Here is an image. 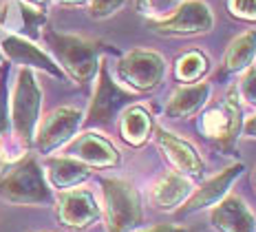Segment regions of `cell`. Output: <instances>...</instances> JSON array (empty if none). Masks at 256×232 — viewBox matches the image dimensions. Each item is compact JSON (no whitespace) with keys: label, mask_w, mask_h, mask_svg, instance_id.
<instances>
[{"label":"cell","mask_w":256,"mask_h":232,"mask_svg":"<svg viewBox=\"0 0 256 232\" xmlns=\"http://www.w3.org/2000/svg\"><path fill=\"white\" fill-rule=\"evenodd\" d=\"M2 51L7 53L14 62L26 64V67H38V69H42V71L56 75V78H62V71L53 64L51 58L46 56V53H42L38 47H34L31 42L22 40V38H18V36L4 38L2 40Z\"/></svg>","instance_id":"cell-14"},{"label":"cell","mask_w":256,"mask_h":232,"mask_svg":"<svg viewBox=\"0 0 256 232\" xmlns=\"http://www.w3.org/2000/svg\"><path fill=\"white\" fill-rule=\"evenodd\" d=\"M58 217L66 228H86L100 217V206L88 190H68L58 201Z\"/></svg>","instance_id":"cell-10"},{"label":"cell","mask_w":256,"mask_h":232,"mask_svg":"<svg viewBox=\"0 0 256 232\" xmlns=\"http://www.w3.org/2000/svg\"><path fill=\"white\" fill-rule=\"evenodd\" d=\"M42 20H44V16L40 12L26 7V5L18 3V0H9L2 9V16H0V23H2L4 29H12L26 36H36Z\"/></svg>","instance_id":"cell-18"},{"label":"cell","mask_w":256,"mask_h":232,"mask_svg":"<svg viewBox=\"0 0 256 232\" xmlns=\"http://www.w3.org/2000/svg\"><path fill=\"white\" fill-rule=\"evenodd\" d=\"M256 56V31H245L234 38L226 53V69L228 71H243Z\"/></svg>","instance_id":"cell-20"},{"label":"cell","mask_w":256,"mask_h":232,"mask_svg":"<svg viewBox=\"0 0 256 232\" xmlns=\"http://www.w3.org/2000/svg\"><path fill=\"white\" fill-rule=\"evenodd\" d=\"M150 128H152L150 115L142 106H132L122 117V135L132 146H140V144L146 142L148 135H150Z\"/></svg>","instance_id":"cell-21"},{"label":"cell","mask_w":256,"mask_h":232,"mask_svg":"<svg viewBox=\"0 0 256 232\" xmlns=\"http://www.w3.org/2000/svg\"><path fill=\"white\" fill-rule=\"evenodd\" d=\"M243 172V164H232L228 166L223 172H218L216 177H212L210 181H206L199 190L192 195L188 201L184 203L181 208V214H190V212H196V210H204L208 206H214L218 203L223 197L228 195L230 186L234 183V179H238Z\"/></svg>","instance_id":"cell-11"},{"label":"cell","mask_w":256,"mask_h":232,"mask_svg":"<svg viewBox=\"0 0 256 232\" xmlns=\"http://www.w3.org/2000/svg\"><path fill=\"white\" fill-rule=\"evenodd\" d=\"M254 181H256V172H254Z\"/></svg>","instance_id":"cell-31"},{"label":"cell","mask_w":256,"mask_h":232,"mask_svg":"<svg viewBox=\"0 0 256 232\" xmlns=\"http://www.w3.org/2000/svg\"><path fill=\"white\" fill-rule=\"evenodd\" d=\"M228 7L236 18L256 20V0H228Z\"/></svg>","instance_id":"cell-25"},{"label":"cell","mask_w":256,"mask_h":232,"mask_svg":"<svg viewBox=\"0 0 256 232\" xmlns=\"http://www.w3.org/2000/svg\"><path fill=\"white\" fill-rule=\"evenodd\" d=\"M46 172H49V179L56 188H76L78 183L88 179V168L71 157L49 159Z\"/></svg>","instance_id":"cell-19"},{"label":"cell","mask_w":256,"mask_h":232,"mask_svg":"<svg viewBox=\"0 0 256 232\" xmlns=\"http://www.w3.org/2000/svg\"><path fill=\"white\" fill-rule=\"evenodd\" d=\"M60 3H64V5H82V3H86V0H60Z\"/></svg>","instance_id":"cell-29"},{"label":"cell","mask_w":256,"mask_h":232,"mask_svg":"<svg viewBox=\"0 0 256 232\" xmlns=\"http://www.w3.org/2000/svg\"><path fill=\"white\" fill-rule=\"evenodd\" d=\"M124 3L126 0H90V9H93V16L104 18V16L115 14Z\"/></svg>","instance_id":"cell-26"},{"label":"cell","mask_w":256,"mask_h":232,"mask_svg":"<svg viewBox=\"0 0 256 232\" xmlns=\"http://www.w3.org/2000/svg\"><path fill=\"white\" fill-rule=\"evenodd\" d=\"M80 122H82V113L78 109H71V106H62V109H56L42 122L40 131H38V148L42 153H49V150L62 146L64 142L73 137V133L78 131Z\"/></svg>","instance_id":"cell-8"},{"label":"cell","mask_w":256,"mask_h":232,"mask_svg":"<svg viewBox=\"0 0 256 232\" xmlns=\"http://www.w3.org/2000/svg\"><path fill=\"white\" fill-rule=\"evenodd\" d=\"M71 153L76 155L78 159L86 161V164H93V166H115L117 161H120L117 148L95 133L82 135L71 146Z\"/></svg>","instance_id":"cell-15"},{"label":"cell","mask_w":256,"mask_h":232,"mask_svg":"<svg viewBox=\"0 0 256 232\" xmlns=\"http://www.w3.org/2000/svg\"><path fill=\"white\" fill-rule=\"evenodd\" d=\"M46 42L56 51L58 60L64 64L68 73L78 82H86L98 69V47L93 42L78 36H62V34H46Z\"/></svg>","instance_id":"cell-3"},{"label":"cell","mask_w":256,"mask_h":232,"mask_svg":"<svg viewBox=\"0 0 256 232\" xmlns=\"http://www.w3.org/2000/svg\"><path fill=\"white\" fill-rule=\"evenodd\" d=\"M128 102H130V93H126L124 89H120V86L108 78V71L102 67L98 91H95L93 104H90V111H88V122H95V124L110 122Z\"/></svg>","instance_id":"cell-9"},{"label":"cell","mask_w":256,"mask_h":232,"mask_svg":"<svg viewBox=\"0 0 256 232\" xmlns=\"http://www.w3.org/2000/svg\"><path fill=\"white\" fill-rule=\"evenodd\" d=\"M36 3H44V0H36Z\"/></svg>","instance_id":"cell-30"},{"label":"cell","mask_w":256,"mask_h":232,"mask_svg":"<svg viewBox=\"0 0 256 232\" xmlns=\"http://www.w3.org/2000/svg\"><path fill=\"white\" fill-rule=\"evenodd\" d=\"M210 98V84L196 82V84H184L170 95V102L166 106V113L170 117H188L196 113Z\"/></svg>","instance_id":"cell-17"},{"label":"cell","mask_w":256,"mask_h":232,"mask_svg":"<svg viewBox=\"0 0 256 232\" xmlns=\"http://www.w3.org/2000/svg\"><path fill=\"white\" fill-rule=\"evenodd\" d=\"M40 86L36 82L31 71H20L18 82H16L14 91V102H12V117L16 133L22 142H31L36 133V124H38L40 115Z\"/></svg>","instance_id":"cell-4"},{"label":"cell","mask_w":256,"mask_h":232,"mask_svg":"<svg viewBox=\"0 0 256 232\" xmlns=\"http://www.w3.org/2000/svg\"><path fill=\"white\" fill-rule=\"evenodd\" d=\"M150 197L159 210H174L190 197V183L179 172H166L152 186Z\"/></svg>","instance_id":"cell-16"},{"label":"cell","mask_w":256,"mask_h":232,"mask_svg":"<svg viewBox=\"0 0 256 232\" xmlns=\"http://www.w3.org/2000/svg\"><path fill=\"white\" fill-rule=\"evenodd\" d=\"M184 0H137V9L150 18H170Z\"/></svg>","instance_id":"cell-23"},{"label":"cell","mask_w":256,"mask_h":232,"mask_svg":"<svg viewBox=\"0 0 256 232\" xmlns=\"http://www.w3.org/2000/svg\"><path fill=\"white\" fill-rule=\"evenodd\" d=\"M214 25L212 12L206 3L199 0H190V3H181V7L170 18L157 25L162 34H174V36H190L201 34V31H210Z\"/></svg>","instance_id":"cell-7"},{"label":"cell","mask_w":256,"mask_h":232,"mask_svg":"<svg viewBox=\"0 0 256 232\" xmlns=\"http://www.w3.org/2000/svg\"><path fill=\"white\" fill-rule=\"evenodd\" d=\"M174 71H177V78L184 80V82H196L208 71V60L204 53L190 51L177 60V69Z\"/></svg>","instance_id":"cell-22"},{"label":"cell","mask_w":256,"mask_h":232,"mask_svg":"<svg viewBox=\"0 0 256 232\" xmlns=\"http://www.w3.org/2000/svg\"><path fill=\"white\" fill-rule=\"evenodd\" d=\"M104 199H106V219L108 232H130L142 223V201L137 190L124 179H104Z\"/></svg>","instance_id":"cell-1"},{"label":"cell","mask_w":256,"mask_h":232,"mask_svg":"<svg viewBox=\"0 0 256 232\" xmlns=\"http://www.w3.org/2000/svg\"><path fill=\"white\" fill-rule=\"evenodd\" d=\"M157 142H159V148L166 153V157L172 161V166L181 175L186 172V175H190V177H201V172H204V161H201L196 150L192 148L188 142H184V139H179L177 135H172L168 131H159Z\"/></svg>","instance_id":"cell-13"},{"label":"cell","mask_w":256,"mask_h":232,"mask_svg":"<svg viewBox=\"0 0 256 232\" xmlns=\"http://www.w3.org/2000/svg\"><path fill=\"white\" fill-rule=\"evenodd\" d=\"M243 133L248 135V137H252V139H256V115H252L248 122L243 124Z\"/></svg>","instance_id":"cell-27"},{"label":"cell","mask_w":256,"mask_h":232,"mask_svg":"<svg viewBox=\"0 0 256 232\" xmlns=\"http://www.w3.org/2000/svg\"><path fill=\"white\" fill-rule=\"evenodd\" d=\"M236 89L228 93L221 106H214L201 117V131L221 148H230L241 128V106H238Z\"/></svg>","instance_id":"cell-6"},{"label":"cell","mask_w":256,"mask_h":232,"mask_svg":"<svg viewBox=\"0 0 256 232\" xmlns=\"http://www.w3.org/2000/svg\"><path fill=\"white\" fill-rule=\"evenodd\" d=\"M238 98H241L248 106L256 109V67H248V71L241 78V84H238Z\"/></svg>","instance_id":"cell-24"},{"label":"cell","mask_w":256,"mask_h":232,"mask_svg":"<svg viewBox=\"0 0 256 232\" xmlns=\"http://www.w3.org/2000/svg\"><path fill=\"white\" fill-rule=\"evenodd\" d=\"M0 197L12 203L38 206V203L51 201V190L46 186L40 166L34 159H26L0 181Z\"/></svg>","instance_id":"cell-2"},{"label":"cell","mask_w":256,"mask_h":232,"mask_svg":"<svg viewBox=\"0 0 256 232\" xmlns=\"http://www.w3.org/2000/svg\"><path fill=\"white\" fill-rule=\"evenodd\" d=\"M148 232H186V230L174 228V225H154V228L148 230Z\"/></svg>","instance_id":"cell-28"},{"label":"cell","mask_w":256,"mask_h":232,"mask_svg":"<svg viewBox=\"0 0 256 232\" xmlns=\"http://www.w3.org/2000/svg\"><path fill=\"white\" fill-rule=\"evenodd\" d=\"M122 82L137 91H150L164 80L166 73V62L154 51H130L124 56V60L117 67Z\"/></svg>","instance_id":"cell-5"},{"label":"cell","mask_w":256,"mask_h":232,"mask_svg":"<svg viewBox=\"0 0 256 232\" xmlns=\"http://www.w3.org/2000/svg\"><path fill=\"white\" fill-rule=\"evenodd\" d=\"M212 225L218 232H256V217L241 197H228L212 210Z\"/></svg>","instance_id":"cell-12"}]
</instances>
